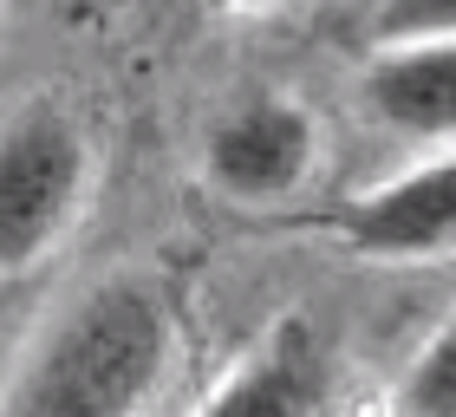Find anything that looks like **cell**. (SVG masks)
<instances>
[{"label":"cell","instance_id":"obj_1","mask_svg":"<svg viewBox=\"0 0 456 417\" xmlns=\"http://www.w3.org/2000/svg\"><path fill=\"white\" fill-rule=\"evenodd\" d=\"M176 352V313L157 281L105 274L72 294L20 359L0 417H143Z\"/></svg>","mask_w":456,"mask_h":417},{"label":"cell","instance_id":"obj_2","mask_svg":"<svg viewBox=\"0 0 456 417\" xmlns=\"http://www.w3.org/2000/svg\"><path fill=\"white\" fill-rule=\"evenodd\" d=\"M92 190V143L66 104L33 98L0 124V274H27L66 241Z\"/></svg>","mask_w":456,"mask_h":417},{"label":"cell","instance_id":"obj_3","mask_svg":"<svg viewBox=\"0 0 456 417\" xmlns=\"http://www.w3.org/2000/svg\"><path fill=\"white\" fill-rule=\"evenodd\" d=\"M320 170V118L287 92H248L202 137V183L235 208H281Z\"/></svg>","mask_w":456,"mask_h":417},{"label":"cell","instance_id":"obj_4","mask_svg":"<svg viewBox=\"0 0 456 417\" xmlns=\"http://www.w3.org/2000/svg\"><path fill=\"white\" fill-rule=\"evenodd\" d=\"M346 255L359 261H444L456 255V157H430L411 170L339 196L320 216Z\"/></svg>","mask_w":456,"mask_h":417},{"label":"cell","instance_id":"obj_5","mask_svg":"<svg viewBox=\"0 0 456 417\" xmlns=\"http://www.w3.org/2000/svg\"><path fill=\"white\" fill-rule=\"evenodd\" d=\"M333 346L306 313H287L241 352V365L202 398L196 417H326Z\"/></svg>","mask_w":456,"mask_h":417},{"label":"cell","instance_id":"obj_6","mask_svg":"<svg viewBox=\"0 0 456 417\" xmlns=\"http://www.w3.org/2000/svg\"><path fill=\"white\" fill-rule=\"evenodd\" d=\"M365 111L411 143H450L456 137V39L424 46H379L359 78Z\"/></svg>","mask_w":456,"mask_h":417},{"label":"cell","instance_id":"obj_7","mask_svg":"<svg viewBox=\"0 0 456 417\" xmlns=\"http://www.w3.org/2000/svg\"><path fill=\"white\" fill-rule=\"evenodd\" d=\"M391 417H456V307H450V320L418 346V359L404 365Z\"/></svg>","mask_w":456,"mask_h":417},{"label":"cell","instance_id":"obj_8","mask_svg":"<svg viewBox=\"0 0 456 417\" xmlns=\"http://www.w3.org/2000/svg\"><path fill=\"white\" fill-rule=\"evenodd\" d=\"M424 39H456V0H379L371 46H424Z\"/></svg>","mask_w":456,"mask_h":417},{"label":"cell","instance_id":"obj_9","mask_svg":"<svg viewBox=\"0 0 456 417\" xmlns=\"http://www.w3.org/2000/svg\"><path fill=\"white\" fill-rule=\"evenodd\" d=\"M216 13H261V7H274V0H209Z\"/></svg>","mask_w":456,"mask_h":417}]
</instances>
